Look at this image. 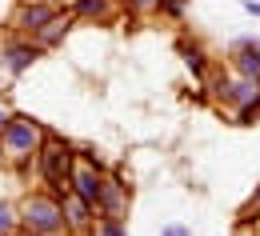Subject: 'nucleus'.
<instances>
[{
	"mask_svg": "<svg viewBox=\"0 0 260 236\" xmlns=\"http://www.w3.org/2000/svg\"><path fill=\"white\" fill-rule=\"evenodd\" d=\"M44 124L32 120V116H24V112H12V120L4 124V132H0V148H4V164L8 168H16L20 176L24 172L36 168V152H40V144H44Z\"/></svg>",
	"mask_w": 260,
	"mask_h": 236,
	"instance_id": "f257e3e1",
	"label": "nucleus"
},
{
	"mask_svg": "<svg viewBox=\"0 0 260 236\" xmlns=\"http://www.w3.org/2000/svg\"><path fill=\"white\" fill-rule=\"evenodd\" d=\"M72 168H76V144L48 128L40 152H36V176H40V184H44L52 196H64L68 180H72Z\"/></svg>",
	"mask_w": 260,
	"mask_h": 236,
	"instance_id": "f03ea898",
	"label": "nucleus"
},
{
	"mask_svg": "<svg viewBox=\"0 0 260 236\" xmlns=\"http://www.w3.org/2000/svg\"><path fill=\"white\" fill-rule=\"evenodd\" d=\"M16 216L24 228L44 236H64V208H60V196H52L48 188H32L24 192V200L16 204Z\"/></svg>",
	"mask_w": 260,
	"mask_h": 236,
	"instance_id": "7ed1b4c3",
	"label": "nucleus"
},
{
	"mask_svg": "<svg viewBox=\"0 0 260 236\" xmlns=\"http://www.w3.org/2000/svg\"><path fill=\"white\" fill-rule=\"evenodd\" d=\"M40 56H44V48L24 32H12L4 44H0V68H4L8 76H24Z\"/></svg>",
	"mask_w": 260,
	"mask_h": 236,
	"instance_id": "20e7f679",
	"label": "nucleus"
},
{
	"mask_svg": "<svg viewBox=\"0 0 260 236\" xmlns=\"http://www.w3.org/2000/svg\"><path fill=\"white\" fill-rule=\"evenodd\" d=\"M128 208H132V184H124L120 172H104V184H100V196H96V216L128 220Z\"/></svg>",
	"mask_w": 260,
	"mask_h": 236,
	"instance_id": "39448f33",
	"label": "nucleus"
},
{
	"mask_svg": "<svg viewBox=\"0 0 260 236\" xmlns=\"http://www.w3.org/2000/svg\"><path fill=\"white\" fill-rule=\"evenodd\" d=\"M60 8L48 4V0H20L16 12H12V32H24V36H36Z\"/></svg>",
	"mask_w": 260,
	"mask_h": 236,
	"instance_id": "423d86ee",
	"label": "nucleus"
},
{
	"mask_svg": "<svg viewBox=\"0 0 260 236\" xmlns=\"http://www.w3.org/2000/svg\"><path fill=\"white\" fill-rule=\"evenodd\" d=\"M60 208H64V236H88V228L96 224V208L72 188L60 196Z\"/></svg>",
	"mask_w": 260,
	"mask_h": 236,
	"instance_id": "0eeeda50",
	"label": "nucleus"
},
{
	"mask_svg": "<svg viewBox=\"0 0 260 236\" xmlns=\"http://www.w3.org/2000/svg\"><path fill=\"white\" fill-rule=\"evenodd\" d=\"M100 184H104V168H100V164H88V160H80V156H76V168H72V180H68V188H72L76 196H84V200L96 208Z\"/></svg>",
	"mask_w": 260,
	"mask_h": 236,
	"instance_id": "6e6552de",
	"label": "nucleus"
},
{
	"mask_svg": "<svg viewBox=\"0 0 260 236\" xmlns=\"http://www.w3.org/2000/svg\"><path fill=\"white\" fill-rule=\"evenodd\" d=\"M68 12H72L76 24H88V20L104 24V20H112V16L120 12V0H72Z\"/></svg>",
	"mask_w": 260,
	"mask_h": 236,
	"instance_id": "1a4fd4ad",
	"label": "nucleus"
},
{
	"mask_svg": "<svg viewBox=\"0 0 260 236\" xmlns=\"http://www.w3.org/2000/svg\"><path fill=\"white\" fill-rule=\"evenodd\" d=\"M72 24H76V20H72V12H68V8H60V12H56V16H52V20H48V24H44V28L32 36V40L44 48V52H52V48H60V44L68 40Z\"/></svg>",
	"mask_w": 260,
	"mask_h": 236,
	"instance_id": "9d476101",
	"label": "nucleus"
},
{
	"mask_svg": "<svg viewBox=\"0 0 260 236\" xmlns=\"http://www.w3.org/2000/svg\"><path fill=\"white\" fill-rule=\"evenodd\" d=\"M232 68H236L240 76H248V80L260 84V40L256 36L236 40V48H232Z\"/></svg>",
	"mask_w": 260,
	"mask_h": 236,
	"instance_id": "9b49d317",
	"label": "nucleus"
},
{
	"mask_svg": "<svg viewBox=\"0 0 260 236\" xmlns=\"http://www.w3.org/2000/svg\"><path fill=\"white\" fill-rule=\"evenodd\" d=\"M180 52H184V64L192 68V76L204 84V76H208V68H212L208 56H204V48H200V44H180Z\"/></svg>",
	"mask_w": 260,
	"mask_h": 236,
	"instance_id": "f8f14e48",
	"label": "nucleus"
},
{
	"mask_svg": "<svg viewBox=\"0 0 260 236\" xmlns=\"http://www.w3.org/2000/svg\"><path fill=\"white\" fill-rule=\"evenodd\" d=\"M88 236H128V220H116V216H96V224L88 228Z\"/></svg>",
	"mask_w": 260,
	"mask_h": 236,
	"instance_id": "ddd939ff",
	"label": "nucleus"
},
{
	"mask_svg": "<svg viewBox=\"0 0 260 236\" xmlns=\"http://www.w3.org/2000/svg\"><path fill=\"white\" fill-rule=\"evenodd\" d=\"M16 224H20L16 204H12V200H0V236H12V232H16Z\"/></svg>",
	"mask_w": 260,
	"mask_h": 236,
	"instance_id": "4468645a",
	"label": "nucleus"
},
{
	"mask_svg": "<svg viewBox=\"0 0 260 236\" xmlns=\"http://www.w3.org/2000/svg\"><path fill=\"white\" fill-rule=\"evenodd\" d=\"M236 124H260V92L248 104H240V108H236Z\"/></svg>",
	"mask_w": 260,
	"mask_h": 236,
	"instance_id": "2eb2a0df",
	"label": "nucleus"
},
{
	"mask_svg": "<svg viewBox=\"0 0 260 236\" xmlns=\"http://www.w3.org/2000/svg\"><path fill=\"white\" fill-rule=\"evenodd\" d=\"M236 220H244V224H256V220H260V184H256V192L248 196V204L236 212Z\"/></svg>",
	"mask_w": 260,
	"mask_h": 236,
	"instance_id": "dca6fc26",
	"label": "nucleus"
},
{
	"mask_svg": "<svg viewBox=\"0 0 260 236\" xmlns=\"http://www.w3.org/2000/svg\"><path fill=\"white\" fill-rule=\"evenodd\" d=\"M156 12H160V16H172V20H184L188 0H160V4H156Z\"/></svg>",
	"mask_w": 260,
	"mask_h": 236,
	"instance_id": "f3484780",
	"label": "nucleus"
},
{
	"mask_svg": "<svg viewBox=\"0 0 260 236\" xmlns=\"http://www.w3.org/2000/svg\"><path fill=\"white\" fill-rule=\"evenodd\" d=\"M156 4L160 0H120V8L132 12V16H148V12H156Z\"/></svg>",
	"mask_w": 260,
	"mask_h": 236,
	"instance_id": "a211bd4d",
	"label": "nucleus"
},
{
	"mask_svg": "<svg viewBox=\"0 0 260 236\" xmlns=\"http://www.w3.org/2000/svg\"><path fill=\"white\" fill-rule=\"evenodd\" d=\"M8 120H12V104L0 96V132H4V124H8Z\"/></svg>",
	"mask_w": 260,
	"mask_h": 236,
	"instance_id": "6ab92c4d",
	"label": "nucleus"
},
{
	"mask_svg": "<svg viewBox=\"0 0 260 236\" xmlns=\"http://www.w3.org/2000/svg\"><path fill=\"white\" fill-rule=\"evenodd\" d=\"M160 236H192V232H188V228H184V224H168V228H164Z\"/></svg>",
	"mask_w": 260,
	"mask_h": 236,
	"instance_id": "aec40b11",
	"label": "nucleus"
},
{
	"mask_svg": "<svg viewBox=\"0 0 260 236\" xmlns=\"http://www.w3.org/2000/svg\"><path fill=\"white\" fill-rule=\"evenodd\" d=\"M252 228H256V224H244V220H236V236H256Z\"/></svg>",
	"mask_w": 260,
	"mask_h": 236,
	"instance_id": "412c9836",
	"label": "nucleus"
},
{
	"mask_svg": "<svg viewBox=\"0 0 260 236\" xmlns=\"http://www.w3.org/2000/svg\"><path fill=\"white\" fill-rule=\"evenodd\" d=\"M244 4V12H252V16H260V0H240Z\"/></svg>",
	"mask_w": 260,
	"mask_h": 236,
	"instance_id": "4be33fe9",
	"label": "nucleus"
},
{
	"mask_svg": "<svg viewBox=\"0 0 260 236\" xmlns=\"http://www.w3.org/2000/svg\"><path fill=\"white\" fill-rule=\"evenodd\" d=\"M12 236H44V232H32V228H24V224H16V232Z\"/></svg>",
	"mask_w": 260,
	"mask_h": 236,
	"instance_id": "5701e85b",
	"label": "nucleus"
},
{
	"mask_svg": "<svg viewBox=\"0 0 260 236\" xmlns=\"http://www.w3.org/2000/svg\"><path fill=\"white\" fill-rule=\"evenodd\" d=\"M48 4H56V8H68V4H72V0H48Z\"/></svg>",
	"mask_w": 260,
	"mask_h": 236,
	"instance_id": "b1692460",
	"label": "nucleus"
},
{
	"mask_svg": "<svg viewBox=\"0 0 260 236\" xmlns=\"http://www.w3.org/2000/svg\"><path fill=\"white\" fill-rule=\"evenodd\" d=\"M0 164H4V148H0Z\"/></svg>",
	"mask_w": 260,
	"mask_h": 236,
	"instance_id": "393cba45",
	"label": "nucleus"
},
{
	"mask_svg": "<svg viewBox=\"0 0 260 236\" xmlns=\"http://www.w3.org/2000/svg\"><path fill=\"white\" fill-rule=\"evenodd\" d=\"M0 96H4V84H0Z\"/></svg>",
	"mask_w": 260,
	"mask_h": 236,
	"instance_id": "a878e982",
	"label": "nucleus"
}]
</instances>
